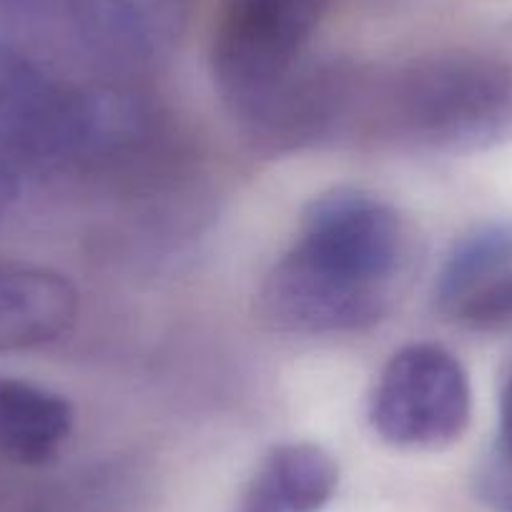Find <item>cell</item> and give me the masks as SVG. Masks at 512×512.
I'll return each instance as SVG.
<instances>
[{
	"mask_svg": "<svg viewBox=\"0 0 512 512\" xmlns=\"http://www.w3.org/2000/svg\"><path fill=\"white\" fill-rule=\"evenodd\" d=\"M410 262L405 221L364 191L324 194L259 294L264 322L287 334H347L390 314Z\"/></svg>",
	"mask_w": 512,
	"mask_h": 512,
	"instance_id": "1",
	"label": "cell"
},
{
	"mask_svg": "<svg viewBox=\"0 0 512 512\" xmlns=\"http://www.w3.org/2000/svg\"><path fill=\"white\" fill-rule=\"evenodd\" d=\"M437 154H472L512 141V61L437 53L387 73H354L347 136Z\"/></svg>",
	"mask_w": 512,
	"mask_h": 512,
	"instance_id": "2",
	"label": "cell"
},
{
	"mask_svg": "<svg viewBox=\"0 0 512 512\" xmlns=\"http://www.w3.org/2000/svg\"><path fill=\"white\" fill-rule=\"evenodd\" d=\"M141 113L121 98L86 93L0 46V161L68 166L103 159L141 134Z\"/></svg>",
	"mask_w": 512,
	"mask_h": 512,
	"instance_id": "3",
	"label": "cell"
},
{
	"mask_svg": "<svg viewBox=\"0 0 512 512\" xmlns=\"http://www.w3.org/2000/svg\"><path fill=\"white\" fill-rule=\"evenodd\" d=\"M329 0H226L211 68L221 98L249 131L279 101L307 61Z\"/></svg>",
	"mask_w": 512,
	"mask_h": 512,
	"instance_id": "4",
	"label": "cell"
},
{
	"mask_svg": "<svg viewBox=\"0 0 512 512\" xmlns=\"http://www.w3.org/2000/svg\"><path fill=\"white\" fill-rule=\"evenodd\" d=\"M472 415L470 377L440 344H410L384 364L369 422L384 442L405 450H442L465 435Z\"/></svg>",
	"mask_w": 512,
	"mask_h": 512,
	"instance_id": "5",
	"label": "cell"
},
{
	"mask_svg": "<svg viewBox=\"0 0 512 512\" xmlns=\"http://www.w3.org/2000/svg\"><path fill=\"white\" fill-rule=\"evenodd\" d=\"M83 38L106 58L144 66L176 46L191 0H71Z\"/></svg>",
	"mask_w": 512,
	"mask_h": 512,
	"instance_id": "6",
	"label": "cell"
},
{
	"mask_svg": "<svg viewBox=\"0 0 512 512\" xmlns=\"http://www.w3.org/2000/svg\"><path fill=\"white\" fill-rule=\"evenodd\" d=\"M78 314V292L51 269L0 259V352L61 339Z\"/></svg>",
	"mask_w": 512,
	"mask_h": 512,
	"instance_id": "7",
	"label": "cell"
},
{
	"mask_svg": "<svg viewBox=\"0 0 512 512\" xmlns=\"http://www.w3.org/2000/svg\"><path fill=\"white\" fill-rule=\"evenodd\" d=\"M73 432V407L41 384L0 374V457L48 465Z\"/></svg>",
	"mask_w": 512,
	"mask_h": 512,
	"instance_id": "8",
	"label": "cell"
},
{
	"mask_svg": "<svg viewBox=\"0 0 512 512\" xmlns=\"http://www.w3.org/2000/svg\"><path fill=\"white\" fill-rule=\"evenodd\" d=\"M339 485L337 462L322 447L289 442L272 450L256 475L244 512H319Z\"/></svg>",
	"mask_w": 512,
	"mask_h": 512,
	"instance_id": "9",
	"label": "cell"
},
{
	"mask_svg": "<svg viewBox=\"0 0 512 512\" xmlns=\"http://www.w3.org/2000/svg\"><path fill=\"white\" fill-rule=\"evenodd\" d=\"M512 269V224H487L467 234L442 264L435 307L450 314L477 287Z\"/></svg>",
	"mask_w": 512,
	"mask_h": 512,
	"instance_id": "10",
	"label": "cell"
},
{
	"mask_svg": "<svg viewBox=\"0 0 512 512\" xmlns=\"http://www.w3.org/2000/svg\"><path fill=\"white\" fill-rule=\"evenodd\" d=\"M447 319L475 332L512 327V269L477 287L447 314Z\"/></svg>",
	"mask_w": 512,
	"mask_h": 512,
	"instance_id": "11",
	"label": "cell"
},
{
	"mask_svg": "<svg viewBox=\"0 0 512 512\" xmlns=\"http://www.w3.org/2000/svg\"><path fill=\"white\" fill-rule=\"evenodd\" d=\"M475 490L485 505L497 512H512V460L497 452L480 465L475 475Z\"/></svg>",
	"mask_w": 512,
	"mask_h": 512,
	"instance_id": "12",
	"label": "cell"
},
{
	"mask_svg": "<svg viewBox=\"0 0 512 512\" xmlns=\"http://www.w3.org/2000/svg\"><path fill=\"white\" fill-rule=\"evenodd\" d=\"M497 452L512 460V372L500 397V445Z\"/></svg>",
	"mask_w": 512,
	"mask_h": 512,
	"instance_id": "13",
	"label": "cell"
},
{
	"mask_svg": "<svg viewBox=\"0 0 512 512\" xmlns=\"http://www.w3.org/2000/svg\"><path fill=\"white\" fill-rule=\"evenodd\" d=\"M16 196H18L16 171H13V166H8L6 161H0V216L11 209Z\"/></svg>",
	"mask_w": 512,
	"mask_h": 512,
	"instance_id": "14",
	"label": "cell"
}]
</instances>
